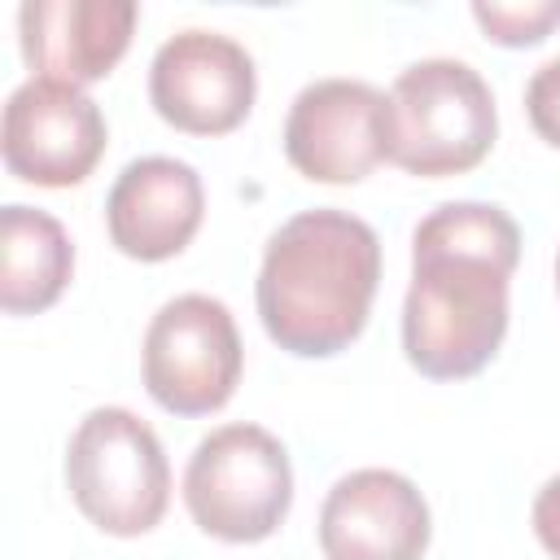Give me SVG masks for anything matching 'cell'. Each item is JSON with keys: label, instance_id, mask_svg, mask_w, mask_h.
<instances>
[{"label": "cell", "instance_id": "obj_4", "mask_svg": "<svg viewBox=\"0 0 560 560\" xmlns=\"http://www.w3.org/2000/svg\"><path fill=\"white\" fill-rule=\"evenodd\" d=\"M66 486L101 534L140 538L166 516L171 464L136 411L92 407L66 442Z\"/></svg>", "mask_w": 560, "mask_h": 560}, {"label": "cell", "instance_id": "obj_6", "mask_svg": "<svg viewBox=\"0 0 560 560\" xmlns=\"http://www.w3.org/2000/svg\"><path fill=\"white\" fill-rule=\"evenodd\" d=\"M245 350L232 311L210 293H179L158 306L140 346L149 398L171 416H210L241 385Z\"/></svg>", "mask_w": 560, "mask_h": 560}, {"label": "cell", "instance_id": "obj_7", "mask_svg": "<svg viewBox=\"0 0 560 560\" xmlns=\"http://www.w3.org/2000/svg\"><path fill=\"white\" fill-rule=\"evenodd\" d=\"M284 158L311 184H359L389 162V96L363 79H315L284 114Z\"/></svg>", "mask_w": 560, "mask_h": 560}, {"label": "cell", "instance_id": "obj_16", "mask_svg": "<svg viewBox=\"0 0 560 560\" xmlns=\"http://www.w3.org/2000/svg\"><path fill=\"white\" fill-rule=\"evenodd\" d=\"M529 521H534V534L542 542V551L551 560H560V472L542 481V490L534 494V508H529Z\"/></svg>", "mask_w": 560, "mask_h": 560}, {"label": "cell", "instance_id": "obj_11", "mask_svg": "<svg viewBox=\"0 0 560 560\" xmlns=\"http://www.w3.org/2000/svg\"><path fill=\"white\" fill-rule=\"evenodd\" d=\"M206 214L201 175L166 153L136 158L118 171L105 197V228L118 254L136 262H166L188 249Z\"/></svg>", "mask_w": 560, "mask_h": 560}, {"label": "cell", "instance_id": "obj_17", "mask_svg": "<svg viewBox=\"0 0 560 560\" xmlns=\"http://www.w3.org/2000/svg\"><path fill=\"white\" fill-rule=\"evenodd\" d=\"M556 289H560V254H556Z\"/></svg>", "mask_w": 560, "mask_h": 560}, {"label": "cell", "instance_id": "obj_15", "mask_svg": "<svg viewBox=\"0 0 560 560\" xmlns=\"http://www.w3.org/2000/svg\"><path fill=\"white\" fill-rule=\"evenodd\" d=\"M525 114H529L534 131L551 149H560V57L542 61L529 74V83H525Z\"/></svg>", "mask_w": 560, "mask_h": 560}, {"label": "cell", "instance_id": "obj_12", "mask_svg": "<svg viewBox=\"0 0 560 560\" xmlns=\"http://www.w3.org/2000/svg\"><path fill=\"white\" fill-rule=\"evenodd\" d=\"M136 18L131 0H26L18 9L22 61L35 79L88 88L122 61Z\"/></svg>", "mask_w": 560, "mask_h": 560}, {"label": "cell", "instance_id": "obj_14", "mask_svg": "<svg viewBox=\"0 0 560 560\" xmlns=\"http://www.w3.org/2000/svg\"><path fill=\"white\" fill-rule=\"evenodd\" d=\"M472 18L486 39L503 48H529L560 26V0H472Z\"/></svg>", "mask_w": 560, "mask_h": 560}, {"label": "cell", "instance_id": "obj_9", "mask_svg": "<svg viewBox=\"0 0 560 560\" xmlns=\"http://www.w3.org/2000/svg\"><path fill=\"white\" fill-rule=\"evenodd\" d=\"M105 140H109L105 114L83 88L31 74L4 101L0 153L9 175L22 184H39V188L83 184L96 171Z\"/></svg>", "mask_w": 560, "mask_h": 560}, {"label": "cell", "instance_id": "obj_8", "mask_svg": "<svg viewBox=\"0 0 560 560\" xmlns=\"http://www.w3.org/2000/svg\"><path fill=\"white\" fill-rule=\"evenodd\" d=\"M258 96V70L245 44L223 31H175L149 66V101L162 122L188 136L236 131Z\"/></svg>", "mask_w": 560, "mask_h": 560}, {"label": "cell", "instance_id": "obj_5", "mask_svg": "<svg viewBox=\"0 0 560 560\" xmlns=\"http://www.w3.org/2000/svg\"><path fill=\"white\" fill-rule=\"evenodd\" d=\"M184 508L219 542H262L293 508V464L262 424L210 429L184 468Z\"/></svg>", "mask_w": 560, "mask_h": 560}, {"label": "cell", "instance_id": "obj_1", "mask_svg": "<svg viewBox=\"0 0 560 560\" xmlns=\"http://www.w3.org/2000/svg\"><path fill=\"white\" fill-rule=\"evenodd\" d=\"M521 228L503 206L446 201L411 232L402 354L429 381L477 376L508 337V280Z\"/></svg>", "mask_w": 560, "mask_h": 560}, {"label": "cell", "instance_id": "obj_2", "mask_svg": "<svg viewBox=\"0 0 560 560\" xmlns=\"http://www.w3.org/2000/svg\"><path fill=\"white\" fill-rule=\"evenodd\" d=\"M381 241L368 219L332 206L284 219L262 249L254 302L267 337L298 359H332L368 328Z\"/></svg>", "mask_w": 560, "mask_h": 560}, {"label": "cell", "instance_id": "obj_3", "mask_svg": "<svg viewBox=\"0 0 560 560\" xmlns=\"http://www.w3.org/2000/svg\"><path fill=\"white\" fill-rule=\"evenodd\" d=\"M499 136L494 92L459 57L411 61L389 88V162L446 179L486 162Z\"/></svg>", "mask_w": 560, "mask_h": 560}, {"label": "cell", "instance_id": "obj_10", "mask_svg": "<svg viewBox=\"0 0 560 560\" xmlns=\"http://www.w3.org/2000/svg\"><path fill=\"white\" fill-rule=\"evenodd\" d=\"M433 516L411 477L394 468H354L319 503L324 560H420Z\"/></svg>", "mask_w": 560, "mask_h": 560}, {"label": "cell", "instance_id": "obj_13", "mask_svg": "<svg viewBox=\"0 0 560 560\" xmlns=\"http://www.w3.org/2000/svg\"><path fill=\"white\" fill-rule=\"evenodd\" d=\"M74 276V245L66 228L35 206L9 201L0 210V306L4 315L48 311Z\"/></svg>", "mask_w": 560, "mask_h": 560}]
</instances>
